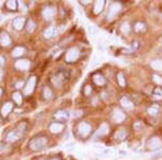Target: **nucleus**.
<instances>
[{
  "label": "nucleus",
  "mask_w": 162,
  "mask_h": 160,
  "mask_svg": "<svg viewBox=\"0 0 162 160\" xmlns=\"http://www.w3.org/2000/svg\"><path fill=\"white\" fill-rule=\"evenodd\" d=\"M46 136H37V137H34L33 140L30 141L29 143V148L33 150H39V149H42L43 147L46 145Z\"/></svg>",
  "instance_id": "obj_1"
},
{
  "label": "nucleus",
  "mask_w": 162,
  "mask_h": 160,
  "mask_svg": "<svg viewBox=\"0 0 162 160\" xmlns=\"http://www.w3.org/2000/svg\"><path fill=\"white\" fill-rule=\"evenodd\" d=\"M120 9H121V4H118V2H115V4H111L108 8V11H107V20H113V17L116 16L117 14L119 13Z\"/></svg>",
  "instance_id": "obj_2"
},
{
  "label": "nucleus",
  "mask_w": 162,
  "mask_h": 160,
  "mask_svg": "<svg viewBox=\"0 0 162 160\" xmlns=\"http://www.w3.org/2000/svg\"><path fill=\"white\" fill-rule=\"evenodd\" d=\"M79 54L80 52L77 48H70L69 50L67 51L65 60H66V62H68V63H73V62H75V61L79 57Z\"/></svg>",
  "instance_id": "obj_3"
},
{
  "label": "nucleus",
  "mask_w": 162,
  "mask_h": 160,
  "mask_svg": "<svg viewBox=\"0 0 162 160\" xmlns=\"http://www.w3.org/2000/svg\"><path fill=\"white\" fill-rule=\"evenodd\" d=\"M65 73H63V71H60V73H57L55 76L52 77V79H51V81H52V84L55 86V87L60 88L63 86L64 81H65Z\"/></svg>",
  "instance_id": "obj_4"
},
{
  "label": "nucleus",
  "mask_w": 162,
  "mask_h": 160,
  "mask_svg": "<svg viewBox=\"0 0 162 160\" xmlns=\"http://www.w3.org/2000/svg\"><path fill=\"white\" fill-rule=\"evenodd\" d=\"M162 146V140L158 136H153L147 142V147L149 149H158Z\"/></svg>",
  "instance_id": "obj_5"
},
{
  "label": "nucleus",
  "mask_w": 162,
  "mask_h": 160,
  "mask_svg": "<svg viewBox=\"0 0 162 160\" xmlns=\"http://www.w3.org/2000/svg\"><path fill=\"white\" fill-rule=\"evenodd\" d=\"M78 131H79V134L82 137L89 136V134L91 133V126L86 122H81L78 126Z\"/></svg>",
  "instance_id": "obj_6"
},
{
  "label": "nucleus",
  "mask_w": 162,
  "mask_h": 160,
  "mask_svg": "<svg viewBox=\"0 0 162 160\" xmlns=\"http://www.w3.org/2000/svg\"><path fill=\"white\" fill-rule=\"evenodd\" d=\"M35 86H36V77H30L29 79H28V81H27L25 88H24V93L26 94V95L31 94L34 89H35Z\"/></svg>",
  "instance_id": "obj_7"
},
{
  "label": "nucleus",
  "mask_w": 162,
  "mask_h": 160,
  "mask_svg": "<svg viewBox=\"0 0 162 160\" xmlns=\"http://www.w3.org/2000/svg\"><path fill=\"white\" fill-rule=\"evenodd\" d=\"M113 119L116 124H121L123 120L126 119V115L119 108H115L113 111Z\"/></svg>",
  "instance_id": "obj_8"
},
{
  "label": "nucleus",
  "mask_w": 162,
  "mask_h": 160,
  "mask_svg": "<svg viewBox=\"0 0 162 160\" xmlns=\"http://www.w3.org/2000/svg\"><path fill=\"white\" fill-rule=\"evenodd\" d=\"M42 14H43V17H44L46 20H51V19L55 15V9L53 7H48L43 10Z\"/></svg>",
  "instance_id": "obj_9"
},
{
  "label": "nucleus",
  "mask_w": 162,
  "mask_h": 160,
  "mask_svg": "<svg viewBox=\"0 0 162 160\" xmlns=\"http://www.w3.org/2000/svg\"><path fill=\"white\" fill-rule=\"evenodd\" d=\"M108 132H109V127H108V124H102L101 126H99L97 132H96V136H99V137L104 136V135H106V134H108Z\"/></svg>",
  "instance_id": "obj_10"
},
{
  "label": "nucleus",
  "mask_w": 162,
  "mask_h": 160,
  "mask_svg": "<svg viewBox=\"0 0 162 160\" xmlns=\"http://www.w3.org/2000/svg\"><path fill=\"white\" fill-rule=\"evenodd\" d=\"M15 67L20 70H27L29 68V62L27 60H19L15 63Z\"/></svg>",
  "instance_id": "obj_11"
},
{
  "label": "nucleus",
  "mask_w": 162,
  "mask_h": 160,
  "mask_svg": "<svg viewBox=\"0 0 162 160\" xmlns=\"http://www.w3.org/2000/svg\"><path fill=\"white\" fill-rule=\"evenodd\" d=\"M64 129V124H59V122H54L50 126V131L53 133H60L61 131H63Z\"/></svg>",
  "instance_id": "obj_12"
},
{
  "label": "nucleus",
  "mask_w": 162,
  "mask_h": 160,
  "mask_svg": "<svg viewBox=\"0 0 162 160\" xmlns=\"http://www.w3.org/2000/svg\"><path fill=\"white\" fill-rule=\"evenodd\" d=\"M10 42H11V40H10V37L8 36V34H6V33L0 34V44H1V46L7 47V46L10 44Z\"/></svg>",
  "instance_id": "obj_13"
},
{
  "label": "nucleus",
  "mask_w": 162,
  "mask_h": 160,
  "mask_svg": "<svg viewBox=\"0 0 162 160\" xmlns=\"http://www.w3.org/2000/svg\"><path fill=\"white\" fill-rule=\"evenodd\" d=\"M121 105H122V107H124L126 109H132L133 107H134V104H133L132 101L126 96L121 99Z\"/></svg>",
  "instance_id": "obj_14"
},
{
  "label": "nucleus",
  "mask_w": 162,
  "mask_h": 160,
  "mask_svg": "<svg viewBox=\"0 0 162 160\" xmlns=\"http://www.w3.org/2000/svg\"><path fill=\"white\" fill-rule=\"evenodd\" d=\"M104 6H105V1H103V0L96 1L95 4H94V8H93L94 13H95V14L101 13V12L103 11V9H104Z\"/></svg>",
  "instance_id": "obj_15"
},
{
  "label": "nucleus",
  "mask_w": 162,
  "mask_h": 160,
  "mask_svg": "<svg viewBox=\"0 0 162 160\" xmlns=\"http://www.w3.org/2000/svg\"><path fill=\"white\" fill-rule=\"evenodd\" d=\"M24 24H25V19L24 17H16L13 21V26L16 29H22L24 27Z\"/></svg>",
  "instance_id": "obj_16"
},
{
  "label": "nucleus",
  "mask_w": 162,
  "mask_h": 160,
  "mask_svg": "<svg viewBox=\"0 0 162 160\" xmlns=\"http://www.w3.org/2000/svg\"><path fill=\"white\" fill-rule=\"evenodd\" d=\"M93 81H94L97 86H104L106 82L105 79H104V77H103L101 74H95V75L93 76Z\"/></svg>",
  "instance_id": "obj_17"
},
{
  "label": "nucleus",
  "mask_w": 162,
  "mask_h": 160,
  "mask_svg": "<svg viewBox=\"0 0 162 160\" xmlns=\"http://www.w3.org/2000/svg\"><path fill=\"white\" fill-rule=\"evenodd\" d=\"M12 107H13V105H12V103H10V102H8V103H6L2 106V108H1V114H2V116H7L8 114L10 113L11 109H12Z\"/></svg>",
  "instance_id": "obj_18"
},
{
  "label": "nucleus",
  "mask_w": 162,
  "mask_h": 160,
  "mask_svg": "<svg viewBox=\"0 0 162 160\" xmlns=\"http://www.w3.org/2000/svg\"><path fill=\"white\" fill-rule=\"evenodd\" d=\"M126 137V131L123 129H120L115 133V139L118 141H123Z\"/></svg>",
  "instance_id": "obj_19"
},
{
  "label": "nucleus",
  "mask_w": 162,
  "mask_h": 160,
  "mask_svg": "<svg viewBox=\"0 0 162 160\" xmlns=\"http://www.w3.org/2000/svg\"><path fill=\"white\" fill-rule=\"evenodd\" d=\"M68 116H69V114L67 113V111H65V110H60V111H57L55 114V118L57 120H65L68 118Z\"/></svg>",
  "instance_id": "obj_20"
},
{
  "label": "nucleus",
  "mask_w": 162,
  "mask_h": 160,
  "mask_svg": "<svg viewBox=\"0 0 162 160\" xmlns=\"http://www.w3.org/2000/svg\"><path fill=\"white\" fill-rule=\"evenodd\" d=\"M54 33H55V29H54V27L53 26H50V27H48L46 30H44V33H43V35H44V37L46 38H51V37H53L54 36Z\"/></svg>",
  "instance_id": "obj_21"
},
{
  "label": "nucleus",
  "mask_w": 162,
  "mask_h": 160,
  "mask_svg": "<svg viewBox=\"0 0 162 160\" xmlns=\"http://www.w3.org/2000/svg\"><path fill=\"white\" fill-rule=\"evenodd\" d=\"M150 66L156 70H162V60H157L151 62Z\"/></svg>",
  "instance_id": "obj_22"
},
{
  "label": "nucleus",
  "mask_w": 162,
  "mask_h": 160,
  "mask_svg": "<svg viewBox=\"0 0 162 160\" xmlns=\"http://www.w3.org/2000/svg\"><path fill=\"white\" fill-rule=\"evenodd\" d=\"M24 48L22 47H15L13 49V51H12V55L13 56H21L22 54L24 53Z\"/></svg>",
  "instance_id": "obj_23"
},
{
  "label": "nucleus",
  "mask_w": 162,
  "mask_h": 160,
  "mask_svg": "<svg viewBox=\"0 0 162 160\" xmlns=\"http://www.w3.org/2000/svg\"><path fill=\"white\" fill-rule=\"evenodd\" d=\"M117 81H118L120 87H124L126 86V79H124V76H123L122 73H119L117 75Z\"/></svg>",
  "instance_id": "obj_24"
},
{
  "label": "nucleus",
  "mask_w": 162,
  "mask_h": 160,
  "mask_svg": "<svg viewBox=\"0 0 162 160\" xmlns=\"http://www.w3.org/2000/svg\"><path fill=\"white\" fill-rule=\"evenodd\" d=\"M35 27H36V24L34 22L33 20H29L27 22V25H26V30L28 33H33L34 30H35Z\"/></svg>",
  "instance_id": "obj_25"
},
{
  "label": "nucleus",
  "mask_w": 162,
  "mask_h": 160,
  "mask_svg": "<svg viewBox=\"0 0 162 160\" xmlns=\"http://www.w3.org/2000/svg\"><path fill=\"white\" fill-rule=\"evenodd\" d=\"M153 99L155 100H161L162 99V89L161 88H156L153 91Z\"/></svg>",
  "instance_id": "obj_26"
},
{
  "label": "nucleus",
  "mask_w": 162,
  "mask_h": 160,
  "mask_svg": "<svg viewBox=\"0 0 162 160\" xmlns=\"http://www.w3.org/2000/svg\"><path fill=\"white\" fill-rule=\"evenodd\" d=\"M134 29H135V31H137V33H141L143 30H145V24L142 23V22H137V23L135 24V26H134Z\"/></svg>",
  "instance_id": "obj_27"
},
{
  "label": "nucleus",
  "mask_w": 162,
  "mask_h": 160,
  "mask_svg": "<svg viewBox=\"0 0 162 160\" xmlns=\"http://www.w3.org/2000/svg\"><path fill=\"white\" fill-rule=\"evenodd\" d=\"M12 96H13V100H14V102H15V103L19 104V105H20V104H22V95H21L19 92H15V93H13V95H12Z\"/></svg>",
  "instance_id": "obj_28"
},
{
  "label": "nucleus",
  "mask_w": 162,
  "mask_h": 160,
  "mask_svg": "<svg viewBox=\"0 0 162 160\" xmlns=\"http://www.w3.org/2000/svg\"><path fill=\"white\" fill-rule=\"evenodd\" d=\"M158 113H159V108L157 106H152L148 108V114L150 116H157Z\"/></svg>",
  "instance_id": "obj_29"
},
{
  "label": "nucleus",
  "mask_w": 162,
  "mask_h": 160,
  "mask_svg": "<svg viewBox=\"0 0 162 160\" xmlns=\"http://www.w3.org/2000/svg\"><path fill=\"white\" fill-rule=\"evenodd\" d=\"M121 31H122L123 34H129L130 31V25L128 22H124V23H122V25H121Z\"/></svg>",
  "instance_id": "obj_30"
},
{
  "label": "nucleus",
  "mask_w": 162,
  "mask_h": 160,
  "mask_svg": "<svg viewBox=\"0 0 162 160\" xmlns=\"http://www.w3.org/2000/svg\"><path fill=\"white\" fill-rule=\"evenodd\" d=\"M43 96H44V99H51V96H52V91L50 90L49 88H44V89H43Z\"/></svg>",
  "instance_id": "obj_31"
},
{
  "label": "nucleus",
  "mask_w": 162,
  "mask_h": 160,
  "mask_svg": "<svg viewBox=\"0 0 162 160\" xmlns=\"http://www.w3.org/2000/svg\"><path fill=\"white\" fill-rule=\"evenodd\" d=\"M7 7L9 8L10 10H15V9H16V2H15V1H8Z\"/></svg>",
  "instance_id": "obj_32"
},
{
  "label": "nucleus",
  "mask_w": 162,
  "mask_h": 160,
  "mask_svg": "<svg viewBox=\"0 0 162 160\" xmlns=\"http://www.w3.org/2000/svg\"><path fill=\"white\" fill-rule=\"evenodd\" d=\"M152 78H153V81H155L157 84H160L161 86L162 84V78L160 76H158V75H153L152 76Z\"/></svg>",
  "instance_id": "obj_33"
},
{
  "label": "nucleus",
  "mask_w": 162,
  "mask_h": 160,
  "mask_svg": "<svg viewBox=\"0 0 162 160\" xmlns=\"http://www.w3.org/2000/svg\"><path fill=\"white\" fill-rule=\"evenodd\" d=\"M91 92H92V89H91V87H90V86H86V89H84V93H86V95H89Z\"/></svg>",
  "instance_id": "obj_34"
},
{
  "label": "nucleus",
  "mask_w": 162,
  "mask_h": 160,
  "mask_svg": "<svg viewBox=\"0 0 162 160\" xmlns=\"http://www.w3.org/2000/svg\"><path fill=\"white\" fill-rule=\"evenodd\" d=\"M81 114H82V111H80V110H76V111H74V113H73V117L77 118V117L81 116Z\"/></svg>",
  "instance_id": "obj_35"
},
{
  "label": "nucleus",
  "mask_w": 162,
  "mask_h": 160,
  "mask_svg": "<svg viewBox=\"0 0 162 160\" xmlns=\"http://www.w3.org/2000/svg\"><path fill=\"white\" fill-rule=\"evenodd\" d=\"M21 86H23V81H20V82H17V84H16V88H17V89H20Z\"/></svg>",
  "instance_id": "obj_36"
},
{
  "label": "nucleus",
  "mask_w": 162,
  "mask_h": 160,
  "mask_svg": "<svg viewBox=\"0 0 162 160\" xmlns=\"http://www.w3.org/2000/svg\"><path fill=\"white\" fill-rule=\"evenodd\" d=\"M89 30H90V33H94V31H95V28H94L93 26H91L89 28Z\"/></svg>",
  "instance_id": "obj_37"
},
{
  "label": "nucleus",
  "mask_w": 162,
  "mask_h": 160,
  "mask_svg": "<svg viewBox=\"0 0 162 160\" xmlns=\"http://www.w3.org/2000/svg\"><path fill=\"white\" fill-rule=\"evenodd\" d=\"M4 57H2V56H1V55H0V65H1V64L4 63Z\"/></svg>",
  "instance_id": "obj_38"
},
{
  "label": "nucleus",
  "mask_w": 162,
  "mask_h": 160,
  "mask_svg": "<svg viewBox=\"0 0 162 160\" xmlns=\"http://www.w3.org/2000/svg\"><path fill=\"white\" fill-rule=\"evenodd\" d=\"M1 78H2V71L0 70V80H1Z\"/></svg>",
  "instance_id": "obj_39"
},
{
  "label": "nucleus",
  "mask_w": 162,
  "mask_h": 160,
  "mask_svg": "<svg viewBox=\"0 0 162 160\" xmlns=\"http://www.w3.org/2000/svg\"><path fill=\"white\" fill-rule=\"evenodd\" d=\"M53 160H59V159H53Z\"/></svg>",
  "instance_id": "obj_40"
},
{
  "label": "nucleus",
  "mask_w": 162,
  "mask_h": 160,
  "mask_svg": "<svg viewBox=\"0 0 162 160\" xmlns=\"http://www.w3.org/2000/svg\"><path fill=\"white\" fill-rule=\"evenodd\" d=\"M0 94H1V90H0Z\"/></svg>",
  "instance_id": "obj_41"
}]
</instances>
